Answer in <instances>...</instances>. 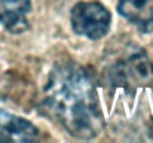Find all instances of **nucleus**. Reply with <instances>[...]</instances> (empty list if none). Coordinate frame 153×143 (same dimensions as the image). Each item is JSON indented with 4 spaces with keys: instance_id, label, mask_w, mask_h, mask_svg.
Returning <instances> with one entry per match:
<instances>
[{
    "instance_id": "nucleus-4",
    "label": "nucleus",
    "mask_w": 153,
    "mask_h": 143,
    "mask_svg": "<svg viewBox=\"0 0 153 143\" xmlns=\"http://www.w3.org/2000/svg\"><path fill=\"white\" fill-rule=\"evenodd\" d=\"M37 136L39 130L30 121L0 109V142H30Z\"/></svg>"
},
{
    "instance_id": "nucleus-2",
    "label": "nucleus",
    "mask_w": 153,
    "mask_h": 143,
    "mask_svg": "<svg viewBox=\"0 0 153 143\" xmlns=\"http://www.w3.org/2000/svg\"><path fill=\"white\" fill-rule=\"evenodd\" d=\"M105 79L110 85L126 90L152 85L153 61L140 46L125 48L107 66Z\"/></svg>"
},
{
    "instance_id": "nucleus-5",
    "label": "nucleus",
    "mask_w": 153,
    "mask_h": 143,
    "mask_svg": "<svg viewBox=\"0 0 153 143\" xmlns=\"http://www.w3.org/2000/svg\"><path fill=\"white\" fill-rule=\"evenodd\" d=\"M30 0H0V25L10 33H22L28 28Z\"/></svg>"
},
{
    "instance_id": "nucleus-6",
    "label": "nucleus",
    "mask_w": 153,
    "mask_h": 143,
    "mask_svg": "<svg viewBox=\"0 0 153 143\" xmlns=\"http://www.w3.org/2000/svg\"><path fill=\"white\" fill-rule=\"evenodd\" d=\"M117 10L138 30L153 31V0H119Z\"/></svg>"
},
{
    "instance_id": "nucleus-3",
    "label": "nucleus",
    "mask_w": 153,
    "mask_h": 143,
    "mask_svg": "<svg viewBox=\"0 0 153 143\" xmlns=\"http://www.w3.org/2000/svg\"><path fill=\"white\" fill-rule=\"evenodd\" d=\"M70 22L76 34L98 40L110 30L111 13L100 1H79L70 12Z\"/></svg>"
},
{
    "instance_id": "nucleus-1",
    "label": "nucleus",
    "mask_w": 153,
    "mask_h": 143,
    "mask_svg": "<svg viewBox=\"0 0 153 143\" xmlns=\"http://www.w3.org/2000/svg\"><path fill=\"white\" fill-rule=\"evenodd\" d=\"M43 110L76 139H94L104 128L94 78L73 61L59 63L51 70L43 93Z\"/></svg>"
}]
</instances>
